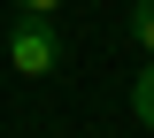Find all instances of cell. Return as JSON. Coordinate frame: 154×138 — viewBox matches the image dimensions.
<instances>
[{"mask_svg": "<svg viewBox=\"0 0 154 138\" xmlns=\"http://www.w3.org/2000/svg\"><path fill=\"white\" fill-rule=\"evenodd\" d=\"M8 69H16V77H54L62 69L54 16H16V31H8Z\"/></svg>", "mask_w": 154, "mask_h": 138, "instance_id": "1", "label": "cell"}, {"mask_svg": "<svg viewBox=\"0 0 154 138\" xmlns=\"http://www.w3.org/2000/svg\"><path fill=\"white\" fill-rule=\"evenodd\" d=\"M16 8H23V16H54L62 0H16Z\"/></svg>", "mask_w": 154, "mask_h": 138, "instance_id": "4", "label": "cell"}, {"mask_svg": "<svg viewBox=\"0 0 154 138\" xmlns=\"http://www.w3.org/2000/svg\"><path fill=\"white\" fill-rule=\"evenodd\" d=\"M123 107H131V123H139V131H154V61H146V69L131 77V92H123Z\"/></svg>", "mask_w": 154, "mask_h": 138, "instance_id": "2", "label": "cell"}, {"mask_svg": "<svg viewBox=\"0 0 154 138\" xmlns=\"http://www.w3.org/2000/svg\"><path fill=\"white\" fill-rule=\"evenodd\" d=\"M131 39H139V54L154 61V0H139V8H131Z\"/></svg>", "mask_w": 154, "mask_h": 138, "instance_id": "3", "label": "cell"}]
</instances>
